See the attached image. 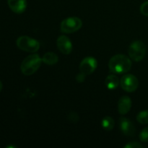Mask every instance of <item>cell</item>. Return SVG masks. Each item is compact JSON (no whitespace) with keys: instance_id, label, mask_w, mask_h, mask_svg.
Segmentation results:
<instances>
[{"instance_id":"obj_1","label":"cell","mask_w":148,"mask_h":148,"mask_svg":"<svg viewBox=\"0 0 148 148\" xmlns=\"http://www.w3.org/2000/svg\"><path fill=\"white\" fill-rule=\"evenodd\" d=\"M132 62L129 57L124 54H117L111 58L108 62V68L112 73H127L131 69Z\"/></svg>"},{"instance_id":"obj_2","label":"cell","mask_w":148,"mask_h":148,"mask_svg":"<svg viewBox=\"0 0 148 148\" xmlns=\"http://www.w3.org/2000/svg\"><path fill=\"white\" fill-rule=\"evenodd\" d=\"M42 62V59L38 54H32L27 56L23 61L20 66L22 73L27 76L33 75L40 68Z\"/></svg>"},{"instance_id":"obj_3","label":"cell","mask_w":148,"mask_h":148,"mask_svg":"<svg viewBox=\"0 0 148 148\" xmlns=\"http://www.w3.org/2000/svg\"><path fill=\"white\" fill-rule=\"evenodd\" d=\"M129 56L134 62H140L144 59L146 53V46L141 40H135L129 47Z\"/></svg>"},{"instance_id":"obj_4","label":"cell","mask_w":148,"mask_h":148,"mask_svg":"<svg viewBox=\"0 0 148 148\" xmlns=\"http://www.w3.org/2000/svg\"><path fill=\"white\" fill-rule=\"evenodd\" d=\"M16 44L22 51L30 53L38 51L40 48V43L38 40L25 36L19 37L16 41Z\"/></svg>"},{"instance_id":"obj_5","label":"cell","mask_w":148,"mask_h":148,"mask_svg":"<svg viewBox=\"0 0 148 148\" xmlns=\"http://www.w3.org/2000/svg\"><path fill=\"white\" fill-rule=\"evenodd\" d=\"M82 20L78 17H68L61 23V31L64 33H73L79 30L82 27Z\"/></svg>"},{"instance_id":"obj_6","label":"cell","mask_w":148,"mask_h":148,"mask_svg":"<svg viewBox=\"0 0 148 148\" xmlns=\"http://www.w3.org/2000/svg\"><path fill=\"white\" fill-rule=\"evenodd\" d=\"M120 85L124 90L129 92H134L138 88L139 81L134 75L127 74L121 77Z\"/></svg>"},{"instance_id":"obj_7","label":"cell","mask_w":148,"mask_h":148,"mask_svg":"<svg viewBox=\"0 0 148 148\" xmlns=\"http://www.w3.org/2000/svg\"><path fill=\"white\" fill-rule=\"evenodd\" d=\"M98 66V62L96 59L91 56L85 58L79 64V70L85 75H89L93 73Z\"/></svg>"},{"instance_id":"obj_8","label":"cell","mask_w":148,"mask_h":148,"mask_svg":"<svg viewBox=\"0 0 148 148\" xmlns=\"http://www.w3.org/2000/svg\"><path fill=\"white\" fill-rule=\"evenodd\" d=\"M119 127L124 134L128 137H133L136 132L134 124L129 119L121 117L119 120Z\"/></svg>"},{"instance_id":"obj_9","label":"cell","mask_w":148,"mask_h":148,"mask_svg":"<svg viewBox=\"0 0 148 148\" xmlns=\"http://www.w3.org/2000/svg\"><path fill=\"white\" fill-rule=\"evenodd\" d=\"M56 46L59 50L64 54H69L72 50V44L69 38L61 36L56 40Z\"/></svg>"},{"instance_id":"obj_10","label":"cell","mask_w":148,"mask_h":148,"mask_svg":"<svg viewBox=\"0 0 148 148\" xmlns=\"http://www.w3.org/2000/svg\"><path fill=\"white\" fill-rule=\"evenodd\" d=\"M7 2L10 10L17 14H21L24 12L27 8L26 0H8Z\"/></svg>"},{"instance_id":"obj_11","label":"cell","mask_w":148,"mask_h":148,"mask_svg":"<svg viewBox=\"0 0 148 148\" xmlns=\"http://www.w3.org/2000/svg\"><path fill=\"white\" fill-rule=\"evenodd\" d=\"M132 107V101L130 97L124 96L121 97L118 103V111L119 113L121 115H125L130 111Z\"/></svg>"},{"instance_id":"obj_12","label":"cell","mask_w":148,"mask_h":148,"mask_svg":"<svg viewBox=\"0 0 148 148\" xmlns=\"http://www.w3.org/2000/svg\"><path fill=\"white\" fill-rule=\"evenodd\" d=\"M120 83L119 79L115 75H110L106 78L105 84L108 90H114L119 86Z\"/></svg>"},{"instance_id":"obj_13","label":"cell","mask_w":148,"mask_h":148,"mask_svg":"<svg viewBox=\"0 0 148 148\" xmlns=\"http://www.w3.org/2000/svg\"><path fill=\"white\" fill-rule=\"evenodd\" d=\"M59 60L57 55L53 52H48L43 55L42 58V62L48 65H53L56 64Z\"/></svg>"},{"instance_id":"obj_14","label":"cell","mask_w":148,"mask_h":148,"mask_svg":"<svg viewBox=\"0 0 148 148\" xmlns=\"http://www.w3.org/2000/svg\"><path fill=\"white\" fill-rule=\"evenodd\" d=\"M114 124H115L114 120L111 116L104 117L101 121L102 127L106 131H111L114 129Z\"/></svg>"},{"instance_id":"obj_15","label":"cell","mask_w":148,"mask_h":148,"mask_svg":"<svg viewBox=\"0 0 148 148\" xmlns=\"http://www.w3.org/2000/svg\"><path fill=\"white\" fill-rule=\"evenodd\" d=\"M137 120L139 123L143 124H148V110L143 111L137 116Z\"/></svg>"},{"instance_id":"obj_16","label":"cell","mask_w":148,"mask_h":148,"mask_svg":"<svg viewBox=\"0 0 148 148\" xmlns=\"http://www.w3.org/2000/svg\"><path fill=\"white\" fill-rule=\"evenodd\" d=\"M140 140L143 143H148V127L142 130L140 134Z\"/></svg>"},{"instance_id":"obj_17","label":"cell","mask_w":148,"mask_h":148,"mask_svg":"<svg viewBox=\"0 0 148 148\" xmlns=\"http://www.w3.org/2000/svg\"><path fill=\"white\" fill-rule=\"evenodd\" d=\"M140 12L145 16L148 17V1L143 3L140 7Z\"/></svg>"},{"instance_id":"obj_18","label":"cell","mask_w":148,"mask_h":148,"mask_svg":"<svg viewBox=\"0 0 148 148\" xmlns=\"http://www.w3.org/2000/svg\"><path fill=\"white\" fill-rule=\"evenodd\" d=\"M125 148H142L143 145L137 142H130L124 146Z\"/></svg>"},{"instance_id":"obj_19","label":"cell","mask_w":148,"mask_h":148,"mask_svg":"<svg viewBox=\"0 0 148 148\" xmlns=\"http://www.w3.org/2000/svg\"><path fill=\"white\" fill-rule=\"evenodd\" d=\"M68 119H69V120L70 121H72V122L73 123H75L79 120V116H78V115L76 114V113L72 112L69 114V117H68Z\"/></svg>"},{"instance_id":"obj_20","label":"cell","mask_w":148,"mask_h":148,"mask_svg":"<svg viewBox=\"0 0 148 148\" xmlns=\"http://www.w3.org/2000/svg\"><path fill=\"white\" fill-rule=\"evenodd\" d=\"M85 76H86V75H85V74L82 73V72H80V73H79L77 75L76 80L78 82H82L84 80H85Z\"/></svg>"},{"instance_id":"obj_21","label":"cell","mask_w":148,"mask_h":148,"mask_svg":"<svg viewBox=\"0 0 148 148\" xmlns=\"http://www.w3.org/2000/svg\"><path fill=\"white\" fill-rule=\"evenodd\" d=\"M1 90H2V83H1V81H0V92H1Z\"/></svg>"}]
</instances>
